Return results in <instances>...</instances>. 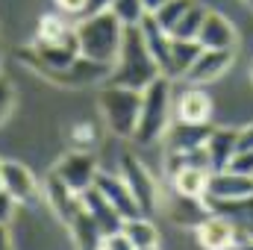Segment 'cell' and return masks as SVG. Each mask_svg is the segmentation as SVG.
Segmentation results:
<instances>
[{"mask_svg":"<svg viewBox=\"0 0 253 250\" xmlns=\"http://www.w3.org/2000/svg\"><path fill=\"white\" fill-rule=\"evenodd\" d=\"M159 77V68L153 62V56L144 47V39L138 33V27H124V39H121V50L118 59L109 71V85H126L141 91L147 83H153Z\"/></svg>","mask_w":253,"mask_h":250,"instance_id":"cell-1","label":"cell"},{"mask_svg":"<svg viewBox=\"0 0 253 250\" xmlns=\"http://www.w3.org/2000/svg\"><path fill=\"white\" fill-rule=\"evenodd\" d=\"M74 36H77L80 56L103 65H115L121 39H124V24L112 12H103L94 18H80V24L74 27Z\"/></svg>","mask_w":253,"mask_h":250,"instance_id":"cell-2","label":"cell"},{"mask_svg":"<svg viewBox=\"0 0 253 250\" xmlns=\"http://www.w3.org/2000/svg\"><path fill=\"white\" fill-rule=\"evenodd\" d=\"M168 118H171V80L159 74L153 83L141 88V109L132 138L138 144H156L168 129Z\"/></svg>","mask_w":253,"mask_h":250,"instance_id":"cell-3","label":"cell"},{"mask_svg":"<svg viewBox=\"0 0 253 250\" xmlns=\"http://www.w3.org/2000/svg\"><path fill=\"white\" fill-rule=\"evenodd\" d=\"M138 109H141V91L126 88V85H103L100 91V112L106 118L109 129L121 138H132L138 124Z\"/></svg>","mask_w":253,"mask_h":250,"instance_id":"cell-4","label":"cell"},{"mask_svg":"<svg viewBox=\"0 0 253 250\" xmlns=\"http://www.w3.org/2000/svg\"><path fill=\"white\" fill-rule=\"evenodd\" d=\"M121 180L126 183L132 200L138 203L141 215H150V212L159 206V188H156V180H153V174L144 168L141 159H135V156H129V153L121 156Z\"/></svg>","mask_w":253,"mask_h":250,"instance_id":"cell-5","label":"cell"},{"mask_svg":"<svg viewBox=\"0 0 253 250\" xmlns=\"http://www.w3.org/2000/svg\"><path fill=\"white\" fill-rule=\"evenodd\" d=\"M165 174L171 180L174 194H180V197H203L212 171L197 168V165H186L180 159V153H168L165 156Z\"/></svg>","mask_w":253,"mask_h":250,"instance_id":"cell-6","label":"cell"},{"mask_svg":"<svg viewBox=\"0 0 253 250\" xmlns=\"http://www.w3.org/2000/svg\"><path fill=\"white\" fill-rule=\"evenodd\" d=\"M194 239H197V245L203 250H236L242 245L239 230L233 227V221L218 215V212H209L194 227Z\"/></svg>","mask_w":253,"mask_h":250,"instance_id":"cell-7","label":"cell"},{"mask_svg":"<svg viewBox=\"0 0 253 250\" xmlns=\"http://www.w3.org/2000/svg\"><path fill=\"white\" fill-rule=\"evenodd\" d=\"M97 171H100V168H97V159H94L88 150H74V153H68L62 162L53 168V174H56L74 194H83L85 188H91Z\"/></svg>","mask_w":253,"mask_h":250,"instance_id":"cell-8","label":"cell"},{"mask_svg":"<svg viewBox=\"0 0 253 250\" xmlns=\"http://www.w3.org/2000/svg\"><path fill=\"white\" fill-rule=\"evenodd\" d=\"M0 188L15 203H33L39 197V180L36 174L21 162H0Z\"/></svg>","mask_w":253,"mask_h":250,"instance_id":"cell-9","label":"cell"},{"mask_svg":"<svg viewBox=\"0 0 253 250\" xmlns=\"http://www.w3.org/2000/svg\"><path fill=\"white\" fill-rule=\"evenodd\" d=\"M91 186L97 188L112 206H115V212L121 215V218H135V215H141V209H138V203L132 200V194H129V188L126 183L121 180V174H106V171H97L94 174V183Z\"/></svg>","mask_w":253,"mask_h":250,"instance_id":"cell-10","label":"cell"},{"mask_svg":"<svg viewBox=\"0 0 253 250\" xmlns=\"http://www.w3.org/2000/svg\"><path fill=\"white\" fill-rule=\"evenodd\" d=\"M197 44L203 50H236V30L224 15L206 9L203 24L197 30Z\"/></svg>","mask_w":253,"mask_h":250,"instance_id":"cell-11","label":"cell"},{"mask_svg":"<svg viewBox=\"0 0 253 250\" xmlns=\"http://www.w3.org/2000/svg\"><path fill=\"white\" fill-rule=\"evenodd\" d=\"M180 124H209L212 118V97L200 88V85H189L177 94V103L171 106Z\"/></svg>","mask_w":253,"mask_h":250,"instance_id":"cell-12","label":"cell"},{"mask_svg":"<svg viewBox=\"0 0 253 250\" xmlns=\"http://www.w3.org/2000/svg\"><path fill=\"white\" fill-rule=\"evenodd\" d=\"M253 194V177L248 174H236L230 168L224 171H212L209 183H206V194L203 197H215V200H242Z\"/></svg>","mask_w":253,"mask_h":250,"instance_id":"cell-13","label":"cell"},{"mask_svg":"<svg viewBox=\"0 0 253 250\" xmlns=\"http://www.w3.org/2000/svg\"><path fill=\"white\" fill-rule=\"evenodd\" d=\"M203 203L209 206V212H218L224 218L233 221V227L239 230L242 242H253V194L242 200H215V197H203Z\"/></svg>","mask_w":253,"mask_h":250,"instance_id":"cell-14","label":"cell"},{"mask_svg":"<svg viewBox=\"0 0 253 250\" xmlns=\"http://www.w3.org/2000/svg\"><path fill=\"white\" fill-rule=\"evenodd\" d=\"M233 65V50H200V56L194 59L189 71H186V83L191 85H206L215 83L218 77H224Z\"/></svg>","mask_w":253,"mask_h":250,"instance_id":"cell-15","label":"cell"},{"mask_svg":"<svg viewBox=\"0 0 253 250\" xmlns=\"http://www.w3.org/2000/svg\"><path fill=\"white\" fill-rule=\"evenodd\" d=\"M80 203H83V209L91 215V221L97 224V230L103 233V236H112V233H118L121 230V224H124V218L115 212V206L97 191V188H85L83 194H80Z\"/></svg>","mask_w":253,"mask_h":250,"instance_id":"cell-16","label":"cell"},{"mask_svg":"<svg viewBox=\"0 0 253 250\" xmlns=\"http://www.w3.org/2000/svg\"><path fill=\"white\" fill-rule=\"evenodd\" d=\"M138 33H141V39H144V47H147V53L153 56V62L159 68V74L162 77H168V53H171V36L153 21V15H144L141 21H138Z\"/></svg>","mask_w":253,"mask_h":250,"instance_id":"cell-17","label":"cell"},{"mask_svg":"<svg viewBox=\"0 0 253 250\" xmlns=\"http://www.w3.org/2000/svg\"><path fill=\"white\" fill-rule=\"evenodd\" d=\"M212 126L209 124H177L171 129H165V141H168V153H186V150H194L200 147L206 138H209Z\"/></svg>","mask_w":253,"mask_h":250,"instance_id":"cell-18","label":"cell"},{"mask_svg":"<svg viewBox=\"0 0 253 250\" xmlns=\"http://www.w3.org/2000/svg\"><path fill=\"white\" fill-rule=\"evenodd\" d=\"M203 147L209 156V168L224 171L230 165V159L236 156V129H212L209 138L203 141Z\"/></svg>","mask_w":253,"mask_h":250,"instance_id":"cell-19","label":"cell"},{"mask_svg":"<svg viewBox=\"0 0 253 250\" xmlns=\"http://www.w3.org/2000/svg\"><path fill=\"white\" fill-rule=\"evenodd\" d=\"M65 227H68V233H71L77 250H97L100 242H103V233L97 230V224L91 221V215L83 209V203H80V209L71 215V221Z\"/></svg>","mask_w":253,"mask_h":250,"instance_id":"cell-20","label":"cell"},{"mask_svg":"<svg viewBox=\"0 0 253 250\" xmlns=\"http://www.w3.org/2000/svg\"><path fill=\"white\" fill-rule=\"evenodd\" d=\"M44 194H47V203L53 206V212L62 218V224H68L71 215L80 209V194H74V191L65 186L56 174L47 177V183H44Z\"/></svg>","mask_w":253,"mask_h":250,"instance_id":"cell-21","label":"cell"},{"mask_svg":"<svg viewBox=\"0 0 253 250\" xmlns=\"http://www.w3.org/2000/svg\"><path fill=\"white\" fill-rule=\"evenodd\" d=\"M200 44L197 39H171V53H168V80H183L194 59L200 56Z\"/></svg>","mask_w":253,"mask_h":250,"instance_id":"cell-22","label":"cell"},{"mask_svg":"<svg viewBox=\"0 0 253 250\" xmlns=\"http://www.w3.org/2000/svg\"><path fill=\"white\" fill-rule=\"evenodd\" d=\"M168 215L180 227H191L194 230L209 215V206L203 203V197H180V194H174V203L168 206Z\"/></svg>","mask_w":253,"mask_h":250,"instance_id":"cell-23","label":"cell"},{"mask_svg":"<svg viewBox=\"0 0 253 250\" xmlns=\"http://www.w3.org/2000/svg\"><path fill=\"white\" fill-rule=\"evenodd\" d=\"M121 233L132 242V248H147V245H159V233H156V224L147 218V215H135V218H126L121 224Z\"/></svg>","mask_w":253,"mask_h":250,"instance_id":"cell-24","label":"cell"},{"mask_svg":"<svg viewBox=\"0 0 253 250\" xmlns=\"http://www.w3.org/2000/svg\"><path fill=\"white\" fill-rule=\"evenodd\" d=\"M203 15H206V9L194 0L189 9L183 12V18L171 27V39H197V30H200V24H203Z\"/></svg>","mask_w":253,"mask_h":250,"instance_id":"cell-25","label":"cell"},{"mask_svg":"<svg viewBox=\"0 0 253 250\" xmlns=\"http://www.w3.org/2000/svg\"><path fill=\"white\" fill-rule=\"evenodd\" d=\"M109 12H112V15H115L124 27H138V21L147 15L141 0H112Z\"/></svg>","mask_w":253,"mask_h":250,"instance_id":"cell-26","label":"cell"},{"mask_svg":"<svg viewBox=\"0 0 253 250\" xmlns=\"http://www.w3.org/2000/svg\"><path fill=\"white\" fill-rule=\"evenodd\" d=\"M68 24H65L62 18H56V15H44L42 21H39V39H36V44H53V42H62L65 36H68Z\"/></svg>","mask_w":253,"mask_h":250,"instance_id":"cell-27","label":"cell"},{"mask_svg":"<svg viewBox=\"0 0 253 250\" xmlns=\"http://www.w3.org/2000/svg\"><path fill=\"white\" fill-rule=\"evenodd\" d=\"M191 3H194V0H168L165 6H159V9L153 12V21H156L165 33H171V27L183 18V12L189 9Z\"/></svg>","mask_w":253,"mask_h":250,"instance_id":"cell-28","label":"cell"},{"mask_svg":"<svg viewBox=\"0 0 253 250\" xmlns=\"http://www.w3.org/2000/svg\"><path fill=\"white\" fill-rule=\"evenodd\" d=\"M15 109V91H12V83L6 77H0V124L12 115Z\"/></svg>","mask_w":253,"mask_h":250,"instance_id":"cell-29","label":"cell"},{"mask_svg":"<svg viewBox=\"0 0 253 250\" xmlns=\"http://www.w3.org/2000/svg\"><path fill=\"white\" fill-rule=\"evenodd\" d=\"M227 168L236 171V174H248V177H253V150H239V153L230 159Z\"/></svg>","mask_w":253,"mask_h":250,"instance_id":"cell-30","label":"cell"},{"mask_svg":"<svg viewBox=\"0 0 253 250\" xmlns=\"http://www.w3.org/2000/svg\"><path fill=\"white\" fill-rule=\"evenodd\" d=\"M100 248H103V250H135V248H132V242L126 239L121 230H118V233H112V236H103Z\"/></svg>","mask_w":253,"mask_h":250,"instance_id":"cell-31","label":"cell"},{"mask_svg":"<svg viewBox=\"0 0 253 250\" xmlns=\"http://www.w3.org/2000/svg\"><path fill=\"white\" fill-rule=\"evenodd\" d=\"M109 6H112V0H85V3H83L80 18H94V15H103V12H109Z\"/></svg>","mask_w":253,"mask_h":250,"instance_id":"cell-32","label":"cell"},{"mask_svg":"<svg viewBox=\"0 0 253 250\" xmlns=\"http://www.w3.org/2000/svg\"><path fill=\"white\" fill-rule=\"evenodd\" d=\"M239 150H253V124L236 129V153Z\"/></svg>","mask_w":253,"mask_h":250,"instance_id":"cell-33","label":"cell"},{"mask_svg":"<svg viewBox=\"0 0 253 250\" xmlns=\"http://www.w3.org/2000/svg\"><path fill=\"white\" fill-rule=\"evenodd\" d=\"M15 206H18V203H15V200H12V197H9V194L0 188V224H9V221H12V215H15Z\"/></svg>","mask_w":253,"mask_h":250,"instance_id":"cell-34","label":"cell"},{"mask_svg":"<svg viewBox=\"0 0 253 250\" xmlns=\"http://www.w3.org/2000/svg\"><path fill=\"white\" fill-rule=\"evenodd\" d=\"M83 3L85 0H56V6L62 9L65 15H80L83 12Z\"/></svg>","mask_w":253,"mask_h":250,"instance_id":"cell-35","label":"cell"},{"mask_svg":"<svg viewBox=\"0 0 253 250\" xmlns=\"http://www.w3.org/2000/svg\"><path fill=\"white\" fill-rule=\"evenodd\" d=\"M0 250H12V239H9L6 224H0Z\"/></svg>","mask_w":253,"mask_h":250,"instance_id":"cell-36","label":"cell"},{"mask_svg":"<svg viewBox=\"0 0 253 250\" xmlns=\"http://www.w3.org/2000/svg\"><path fill=\"white\" fill-rule=\"evenodd\" d=\"M141 3H144V12H147V15H153V12H156L159 6H165L168 0H141Z\"/></svg>","mask_w":253,"mask_h":250,"instance_id":"cell-37","label":"cell"},{"mask_svg":"<svg viewBox=\"0 0 253 250\" xmlns=\"http://www.w3.org/2000/svg\"><path fill=\"white\" fill-rule=\"evenodd\" d=\"M239 250H253V242H242V245H239Z\"/></svg>","mask_w":253,"mask_h":250,"instance_id":"cell-38","label":"cell"},{"mask_svg":"<svg viewBox=\"0 0 253 250\" xmlns=\"http://www.w3.org/2000/svg\"><path fill=\"white\" fill-rule=\"evenodd\" d=\"M135 250H159V245H147V248H135Z\"/></svg>","mask_w":253,"mask_h":250,"instance_id":"cell-39","label":"cell"},{"mask_svg":"<svg viewBox=\"0 0 253 250\" xmlns=\"http://www.w3.org/2000/svg\"><path fill=\"white\" fill-rule=\"evenodd\" d=\"M242 3H245V6H251V9H253V0H242Z\"/></svg>","mask_w":253,"mask_h":250,"instance_id":"cell-40","label":"cell"},{"mask_svg":"<svg viewBox=\"0 0 253 250\" xmlns=\"http://www.w3.org/2000/svg\"><path fill=\"white\" fill-rule=\"evenodd\" d=\"M251 80H253V65H251Z\"/></svg>","mask_w":253,"mask_h":250,"instance_id":"cell-41","label":"cell"},{"mask_svg":"<svg viewBox=\"0 0 253 250\" xmlns=\"http://www.w3.org/2000/svg\"><path fill=\"white\" fill-rule=\"evenodd\" d=\"M97 250H103V248H97Z\"/></svg>","mask_w":253,"mask_h":250,"instance_id":"cell-42","label":"cell"},{"mask_svg":"<svg viewBox=\"0 0 253 250\" xmlns=\"http://www.w3.org/2000/svg\"><path fill=\"white\" fill-rule=\"evenodd\" d=\"M0 162H3V159H0Z\"/></svg>","mask_w":253,"mask_h":250,"instance_id":"cell-43","label":"cell"}]
</instances>
